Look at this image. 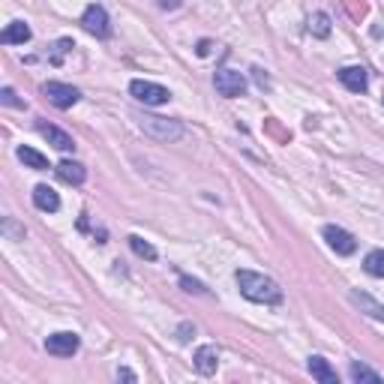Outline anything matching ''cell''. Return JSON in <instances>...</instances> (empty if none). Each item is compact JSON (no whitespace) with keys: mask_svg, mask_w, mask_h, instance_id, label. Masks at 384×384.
I'll list each match as a JSON object with an SVG mask.
<instances>
[{"mask_svg":"<svg viewBox=\"0 0 384 384\" xmlns=\"http://www.w3.org/2000/svg\"><path fill=\"white\" fill-rule=\"evenodd\" d=\"M16 153H18V159L28 165V169H36V171H45V169H48V159L43 157L40 150H33V147H18Z\"/></svg>","mask_w":384,"mask_h":384,"instance_id":"17","label":"cell"},{"mask_svg":"<svg viewBox=\"0 0 384 384\" xmlns=\"http://www.w3.org/2000/svg\"><path fill=\"white\" fill-rule=\"evenodd\" d=\"M118 378L120 381H135V373L132 369H118Z\"/></svg>","mask_w":384,"mask_h":384,"instance_id":"26","label":"cell"},{"mask_svg":"<svg viewBox=\"0 0 384 384\" xmlns=\"http://www.w3.org/2000/svg\"><path fill=\"white\" fill-rule=\"evenodd\" d=\"M130 94L135 96V102H145V106H165L171 99L169 87H162L157 81H145V79L130 81Z\"/></svg>","mask_w":384,"mask_h":384,"instance_id":"3","label":"cell"},{"mask_svg":"<svg viewBox=\"0 0 384 384\" xmlns=\"http://www.w3.org/2000/svg\"><path fill=\"white\" fill-rule=\"evenodd\" d=\"M189 330H196V327H189V324H181V337H177V339H181V342H186V339H189Z\"/></svg>","mask_w":384,"mask_h":384,"instance_id":"28","label":"cell"},{"mask_svg":"<svg viewBox=\"0 0 384 384\" xmlns=\"http://www.w3.org/2000/svg\"><path fill=\"white\" fill-rule=\"evenodd\" d=\"M79 334H72V330H60V334H51L45 339V351L55 354V357H72L75 351H79Z\"/></svg>","mask_w":384,"mask_h":384,"instance_id":"7","label":"cell"},{"mask_svg":"<svg viewBox=\"0 0 384 384\" xmlns=\"http://www.w3.org/2000/svg\"><path fill=\"white\" fill-rule=\"evenodd\" d=\"M198 55H201V57H204V55H210V43H208V40H201V43H198Z\"/></svg>","mask_w":384,"mask_h":384,"instance_id":"27","label":"cell"},{"mask_svg":"<svg viewBox=\"0 0 384 384\" xmlns=\"http://www.w3.org/2000/svg\"><path fill=\"white\" fill-rule=\"evenodd\" d=\"M157 4H159L162 9H177V6L183 4V0H157Z\"/></svg>","mask_w":384,"mask_h":384,"instance_id":"25","label":"cell"},{"mask_svg":"<svg viewBox=\"0 0 384 384\" xmlns=\"http://www.w3.org/2000/svg\"><path fill=\"white\" fill-rule=\"evenodd\" d=\"M81 28H84L87 33H94L96 40H108V36H111V24H108L106 6H99V4L87 6L84 16H81Z\"/></svg>","mask_w":384,"mask_h":384,"instance_id":"4","label":"cell"},{"mask_svg":"<svg viewBox=\"0 0 384 384\" xmlns=\"http://www.w3.org/2000/svg\"><path fill=\"white\" fill-rule=\"evenodd\" d=\"M213 87H216V94L225 96V99H237L247 94V79H243L240 72L235 69H220L213 75Z\"/></svg>","mask_w":384,"mask_h":384,"instance_id":"5","label":"cell"},{"mask_svg":"<svg viewBox=\"0 0 384 384\" xmlns=\"http://www.w3.org/2000/svg\"><path fill=\"white\" fill-rule=\"evenodd\" d=\"M28 40H30V28L24 21H9L6 30L0 33V43L4 45H24Z\"/></svg>","mask_w":384,"mask_h":384,"instance_id":"15","label":"cell"},{"mask_svg":"<svg viewBox=\"0 0 384 384\" xmlns=\"http://www.w3.org/2000/svg\"><path fill=\"white\" fill-rule=\"evenodd\" d=\"M36 130H40V135H43V138H48V145H55L57 150H63V153L75 150L72 135H67L63 130H57V126H51V123H45V120H40V123H36Z\"/></svg>","mask_w":384,"mask_h":384,"instance_id":"9","label":"cell"},{"mask_svg":"<svg viewBox=\"0 0 384 384\" xmlns=\"http://www.w3.org/2000/svg\"><path fill=\"white\" fill-rule=\"evenodd\" d=\"M351 300L361 306V310L366 312V315H373V318H378V322H384V306L381 303H375L369 294H361V291H351Z\"/></svg>","mask_w":384,"mask_h":384,"instance_id":"16","label":"cell"},{"mask_svg":"<svg viewBox=\"0 0 384 384\" xmlns=\"http://www.w3.org/2000/svg\"><path fill=\"white\" fill-rule=\"evenodd\" d=\"M4 232H6V235H16V237H24V228L18 232L16 222H12V220H4Z\"/></svg>","mask_w":384,"mask_h":384,"instance_id":"24","label":"cell"},{"mask_svg":"<svg viewBox=\"0 0 384 384\" xmlns=\"http://www.w3.org/2000/svg\"><path fill=\"white\" fill-rule=\"evenodd\" d=\"M322 235H324V240H327V247L334 249L337 255H351V252L357 249L354 235H349V232H345V228H339V225H324Z\"/></svg>","mask_w":384,"mask_h":384,"instance_id":"8","label":"cell"},{"mask_svg":"<svg viewBox=\"0 0 384 384\" xmlns=\"http://www.w3.org/2000/svg\"><path fill=\"white\" fill-rule=\"evenodd\" d=\"M310 33L318 36V40L330 36V16H324V12H315V16H310Z\"/></svg>","mask_w":384,"mask_h":384,"instance_id":"19","label":"cell"},{"mask_svg":"<svg viewBox=\"0 0 384 384\" xmlns=\"http://www.w3.org/2000/svg\"><path fill=\"white\" fill-rule=\"evenodd\" d=\"M237 279V288L247 300L252 303H279L283 300V288H279L271 276L264 273H255V271H237L235 273Z\"/></svg>","mask_w":384,"mask_h":384,"instance_id":"1","label":"cell"},{"mask_svg":"<svg viewBox=\"0 0 384 384\" xmlns=\"http://www.w3.org/2000/svg\"><path fill=\"white\" fill-rule=\"evenodd\" d=\"M55 171H57L60 181L69 183V186H81V183L87 181V169H84L81 162H72V159H63Z\"/></svg>","mask_w":384,"mask_h":384,"instance_id":"12","label":"cell"},{"mask_svg":"<svg viewBox=\"0 0 384 384\" xmlns=\"http://www.w3.org/2000/svg\"><path fill=\"white\" fill-rule=\"evenodd\" d=\"M349 375H351V381H357V384H381V375L375 373V369L363 366V363H351Z\"/></svg>","mask_w":384,"mask_h":384,"instance_id":"18","label":"cell"},{"mask_svg":"<svg viewBox=\"0 0 384 384\" xmlns=\"http://www.w3.org/2000/svg\"><path fill=\"white\" fill-rule=\"evenodd\" d=\"M43 96H45L55 108H72L75 102L81 99V94L75 91L72 84H63V81H45V84H43Z\"/></svg>","mask_w":384,"mask_h":384,"instance_id":"6","label":"cell"},{"mask_svg":"<svg viewBox=\"0 0 384 384\" xmlns=\"http://www.w3.org/2000/svg\"><path fill=\"white\" fill-rule=\"evenodd\" d=\"M306 366H310V375H312L315 381H322V384H339L337 369L330 366L324 357H318V354H315V357H310V363H306Z\"/></svg>","mask_w":384,"mask_h":384,"instance_id":"13","label":"cell"},{"mask_svg":"<svg viewBox=\"0 0 384 384\" xmlns=\"http://www.w3.org/2000/svg\"><path fill=\"white\" fill-rule=\"evenodd\" d=\"M0 102H4V106H9V108H24V102L16 96V91H12V87H4V91H0Z\"/></svg>","mask_w":384,"mask_h":384,"instance_id":"22","label":"cell"},{"mask_svg":"<svg viewBox=\"0 0 384 384\" xmlns=\"http://www.w3.org/2000/svg\"><path fill=\"white\" fill-rule=\"evenodd\" d=\"M130 247H132V252L138 255V259H147V261H153V259H157V249H153V247H150V243H147L145 237L132 235V237H130Z\"/></svg>","mask_w":384,"mask_h":384,"instance_id":"21","label":"cell"},{"mask_svg":"<svg viewBox=\"0 0 384 384\" xmlns=\"http://www.w3.org/2000/svg\"><path fill=\"white\" fill-rule=\"evenodd\" d=\"M181 286H183L186 291H192V294H208V288H204L198 279H189L186 273H181Z\"/></svg>","mask_w":384,"mask_h":384,"instance_id":"23","label":"cell"},{"mask_svg":"<svg viewBox=\"0 0 384 384\" xmlns=\"http://www.w3.org/2000/svg\"><path fill=\"white\" fill-rule=\"evenodd\" d=\"M363 267H366V273L369 276H384V252L381 249H373L363 259Z\"/></svg>","mask_w":384,"mask_h":384,"instance_id":"20","label":"cell"},{"mask_svg":"<svg viewBox=\"0 0 384 384\" xmlns=\"http://www.w3.org/2000/svg\"><path fill=\"white\" fill-rule=\"evenodd\" d=\"M33 204L40 210H45V213H55L57 208H60V196L51 186H45V183H40L33 189Z\"/></svg>","mask_w":384,"mask_h":384,"instance_id":"14","label":"cell"},{"mask_svg":"<svg viewBox=\"0 0 384 384\" xmlns=\"http://www.w3.org/2000/svg\"><path fill=\"white\" fill-rule=\"evenodd\" d=\"M339 81L349 87L351 94H363L369 87V75L363 67H345V69H339Z\"/></svg>","mask_w":384,"mask_h":384,"instance_id":"11","label":"cell"},{"mask_svg":"<svg viewBox=\"0 0 384 384\" xmlns=\"http://www.w3.org/2000/svg\"><path fill=\"white\" fill-rule=\"evenodd\" d=\"M192 361H196V369L201 375H213L216 366H220V349H216V345H201Z\"/></svg>","mask_w":384,"mask_h":384,"instance_id":"10","label":"cell"},{"mask_svg":"<svg viewBox=\"0 0 384 384\" xmlns=\"http://www.w3.org/2000/svg\"><path fill=\"white\" fill-rule=\"evenodd\" d=\"M138 126L145 130V135L157 138V142H177V138H183V123L171 118H159V114H142Z\"/></svg>","mask_w":384,"mask_h":384,"instance_id":"2","label":"cell"}]
</instances>
